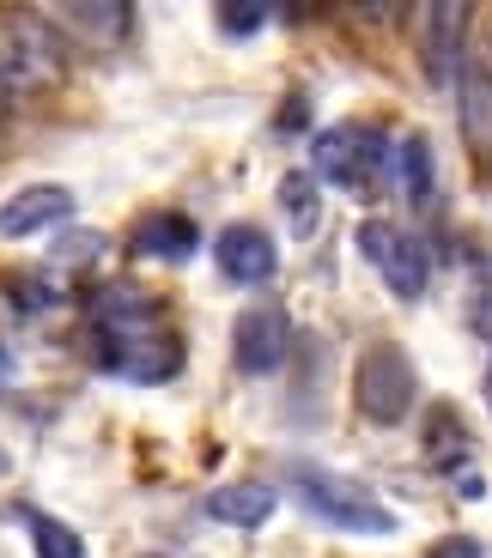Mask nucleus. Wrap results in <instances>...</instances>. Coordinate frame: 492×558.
<instances>
[{
	"label": "nucleus",
	"mask_w": 492,
	"mask_h": 558,
	"mask_svg": "<svg viewBox=\"0 0 492 558\" xmlns=\"http://www.w3.org/2000/svg\"><path fill=\"white\" fill-rule=\"evenodd\" d=\"M92 347H98L104 371L128 383H170L183 371V335H177L165 298L141 292L128 279L92 292Z\"/></svg>",
	"instance_id": "obj_1"
},
{
	"label": "nucleus",
	"mask_w": 492,
	"mask_h": 558,
	"mask_svg": "<svg viewBox=\"0 0 492 558\" xmlns=\"http://www.w3.org/2000/svg\"><path fill=\"white\" fill-rule=\"evenodd\" d=\"M292 498L304 504L316 522L340 534H395V510L365 486V480H347L335 468H316V461H298L292 468Z\"/></svg>",
	"instance_id": "obj_2"
},
{
	"label": "nucleus",
	"mask_w": 492,
	"mask_h": 558,
	"mask_svg": "<svg viewBox=\"0 0 492 558\" xmlns=\"http://www.w3.org/2000/svg\"><path fill=\"white\" fill-rule=\"evenodd\" d=\"M0 73L13 85V98L19 92L61 85V73H68V37L49 25V13H37V7L0 13Z\"/></svg>",
	"instance_id": "obj_3"
},
{
	"label": "nucleus",
	"mask_w": 492,
	"mask_h": 558,
	"mask_svg": "<svg viewBox=\"0 0 492 558\" xmlns=\"http://www.w3.org/2000/svg\"><path fill=\"white\" fill-rule=\"evenodd\" d=\"M389 158L395 146H383L377 128H359V122H335L323 134H310V170L347 195H377L389 182Z\"/></svg>",
	"instance_id": "obj_4"
},
{
	"label": "nucleus",
	"mask_w": 492,
	"mask_h": 558,
	"mask_svg": "<svg viewBox=\"0 0 492 558\" xmlns=\"http://www.w3.org/2000/svg\"><path fill=\"white\" fill-rule=\"evenodd\" d=\"M413 395H420V371L395 340H371L352 364V401L371 425H401L413 413Z\"/></svg>",
	"instance_id": "obj_5"
},
{
	"label": "nucleus",
	"mask_w": 492,
	"mask_h": 558,
	"mask_svg": "<svg viewBox=\"0 0 492 558\" xmlns=\"http://www.w3.org/2000/svg\"><path fill=\"white\" fill-rule=\"evenodd\" d=\"M352 243H359V255H365V262L377 267L383 286H389V292L401 298V304L425 298V286H432V255H425V238H413L408 225L365 219L359 231H352Z\"/></svg>",
	"instance_id": "obj_6"
},
{
	"label": "nucleus",
	"mask_w": 492,
	"mask_h": 558,
	"mask_svg": "<svg viewBox=\"0 0 492 558\" xmlns=\"http://www.w3.org/2000/svg\"><path fill=\"white\" fill-rule=\"evenodd\" d=\"M286 352H292V322H286V310L274 298L250 304L231 322V359H238L243 377H274L286 364Z\"/></svg>",
	"instance_id": "obj_7"
},
{
	"label": "nucleus",
	"mask_w": 492,
	"mask_h": 558,
	"mask_svg": "<svg viewBox=\"0 0 492 558\" xmlns=\"http://www.w3.org/2000/svg\"><path fill=\"white\" fill-rule=\"evenodd\" d=\"M213 262L231 286H267V279L280 274V250L267 238L262 225H226L219 238H213Z\"/></svg>",
	"instance_id": "obj_8"
},
{
	"label": "nucleus",
	"mask_w": 492,
	"mask_h": 558,
	"mask_svg": "<svg viewBox=\"0 0 492 558\" xmlns=\"http://www.w3.org/2000/svg\"><path fill=\"white\" fill-rule=\"evenodd\" d=\"M420 25H425V73H432L437 92H456V80L468 68V49H463L468 7H425Z\"/></svg>",
	"instance_id": "obj_9"
},
{
	"label": "nucleus",
	"mask_w": 492,
	"mask_h": 558,
	"mask_svg": "<svg viewBox=\"0 0 492 558\" xmlns=\"http://www.w3.org/2000/svg\"><path fill=\"white\" fill-rule=\"evenodd\" d=\"M61 37H80L85 49H116L134 25V7L122 0H73V7H43Z\"/></svg>",
	"instance_id": "obj_10"
},
{
	"label": "nucleus",
	"mask_w": 492,
	"mask_h": 558,
	"mask_svg": "<svg viewBox=\"0 0 492 558\" xmlns=\"http://www.w3.org/2000/svg\"><path fill=\"white\" fill-rule=\"evenodd\" d=\"M61 219H73V189L61 182H31L13 201H0V238H37Z\"/></svg>",
	"instance_id": "obj_11"
},
{
	"label": "nucleus",
	"mask_w": 492,
	"mask_h": 558,
	"mask_svg": "<svg viewBox=\"0 0 492 558\" xmlns=\"http://www.w3.org/2000/svg\"><path fill=\"white\" fill-rule=\"evenodd\" d=\"M456 122H463V140L480 165H492V68L468 56L463 80H456Z\"/></svg>",
	"instance_id": "obj_12"
},
{
	"label": "nucleus",
	"mask_w": 492,
	"mask_h": 558,
	"mask_svg": "<svg viewBox=\"0 0 492 558\" xmlns=\"http://www.w3.org/2000/svg\"><path fill=\"white\" fill-rule=\"evenodd\" d=\"M128 250L146 255V262H170V267H183L189 255L201 250V231H195V219H189V213H146V219L134 225Z\"/></svg>",
	"instance_id": "obj_13"
},
{
	"label": "nucleus",
	"mask_w": 492,
	"mask_h": 558,
	"mask_svg": "<svg viewBox=\"0 0 492 558\" xmlns=\"http://www.w3.org/2000/svg\"><path fill=\"white\" fill-rule=\"evenodd\" d=\"M274 510H280V492L267 480H231V486L207 492V517L226 522V529H262Z\"/></svg>",
	"instance_id": "obj_14"
},
{
	"label": "nucleus",
	"mask_w": 492,
	"mask_h": 558,
	"mask_svg": "<svg viewBox=\"0 0 492 558\" xmlns=\"http://www.w3.org/2000/svg\"><path fill=\"white\" fill-rule=\"evenodd\" d=\"M389 189L408 195L413 207L437 195V158H432V140L425 134H401L395 140V158H389Z\"/></svg>",
	"instance_id": "obj_15"
},
{
	"label": "nucleus",
	"mask_w": 492,
	"mask_h": 558,
	"mask_svg": "<svg viewBox=\"0 0 492 558\" xmlns=\"http://www.w3.org/2000/svg\"><path fill=\"white\" fill-rule=\"evenodd\" d=\"M468 449H475V444H468L463 413H456L451 401H437L432 413H425V461H432V468H451V474H456V468H468V461H463Z\"/></svg>",
	"instance_id": "obj_16"
},
{
	"label": "nucleus",
	"mask_w": 492,
	"mask_h": 558,
	"mask_svg": "<svg viewBox=\"0 0 492 558\" xmlns=\"http://www.w3.org/2000/svg\"><path fill=\"white\" fill-rule=\"evenodd\" d=\"M13 522L25 529V541H31V553H37V558H85V541H80V534H73L61 517L37 510V504H19Z\"/></svg>",
	"instance_id": "obj_17"
},
{
	"label": "nucleus",
	"mask_w": 492,
	"mask_h": 558,
	"mask_svg": "<svg viewBox=\"0 0 492 558\" xmlns=\"http://www.w3.org/2000/svg\"><path fill=\"white\" fill-rule=\"evenodd\" d=\"M280 207H286V219L298 225V231H316L323 225V201H316V177H286L280 182Z\"/></svg>",
	"instance_id": "obj_18"
},
{
	"label": "nucleus",
	"mask_w": 492,
	"mask_h": 558,
	"mask_svg": "<svg viewBox=\"0 0 492 558\" xmlns=\"http://www.w3.org/2000/svg\"><path fill=\"white\" fill-rule=\"evenodd\" d=\"M7 298H13L19 310H49L61 292H49V279H37V274H31V279L25 274H7Z\"/></svg>",
	"instance_id": "obj_19"
},
{
	"label": "nucleus",
	"mask_w": 492,
	"mask_h": 558,
	"mask_svg": "<svg viewBox=\"0 0 492 558\" xmlns=\"http://www.w3.org/2000/svg\"><path fill=\"white\" fill-rule=\"evenodd\" d=\"M219 31H226V37H250V31H262L267 25V7H243V0H226V7H219Z\"/></svg>",
	"instance_id": "obj_20"
},
{
	"label": "nucleus",
	"mask_w": 492,
	"mask_h": 558,
	"mask_svg": "<svg viewBox=\"0 0 492 558\" xmlns=\"http://www.w3.org/2000/svg\"><path fill=\"white\" fill-rule=\"evenodd\" d=\"M425 558H487V553H480L475 534H444V541H432V553H425Z\"/></svg>",
	"instance_id": "obj_21"
},
{
	"label": "nucleus",
	"mask_w": 492,
	"mask_h": 558,
	"mask_svg": "<svg viewBox=\"0 0 492 558\" xmlns=\"http://www.w3.org/2000/svg\"><path fill=\"white\" fill-rule=\"evenodd\" d=\"M451 486H456V498H487V474L480 468H456Z\"/></svg>",
	"instance_id": "obj_22"
},
{
	"label": "nucleus",
	"mask_w": 492,
	"mask_h": 558,
	"mask_svg": "<svg viewBox=\"0 0 492 558\" xmlns=\"http://www.w3.org/2000/svg\"><path fill=\"white\" fill-rule=\"evenodd\" d=\"M7 110H13V85H7V73H0V122H7Z\"/></svg>",
	"instance_id": "obj_23"
},
{
	"label": "nucleus",
	"mask_w": 492,
	"mask_h": 558,
	"mask_svg": "<svg viewBox=\"0 0 492 558\" xmlns=\"http://www.w3.org/2000/svg\"><path fill=\"white\" fill-rule=\"evenodd\" d=\"M0 383H7V347H0Z\"/></svg>",
	"instance_id": "obj_24"
},
{
	"label": "nucleus",
	"mask_w": 492,
	"mask_h": 558,
	"mask_svg": "<svg viewBox=\"0 0 492 558\" xmlns=\"http://www.w3.org/2000/svg\"><path fill=\"white\" fill-rule=\"evenodd\" d=\"M487 407H492V364H487Z\"/></svg>",
	"instance_id": "obj_25"
},
{
	"label": "nucleus",
	"mask_w": 492,
	"mask_h": 558,
	"mask_svg": "<svg viewBox=\"0 0 492 558\" xmlns=\"http://www.w3.org/2000/svg\"><path fill=\"white\" fill-rule=\"evenodd\" d=\"M158 558H165V553H158Z\"/></svg>",
	"instance_id": "obj_26"
}]
</instances>
